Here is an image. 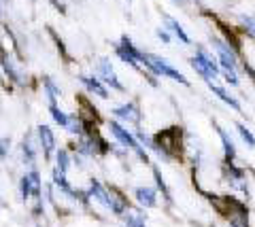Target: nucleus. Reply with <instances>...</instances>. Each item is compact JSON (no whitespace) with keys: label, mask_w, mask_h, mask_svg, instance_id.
<instances>
[{"label":"nucleus","mask_w":255,"mask_h":227,"mask_svg":"<svg viewBox=\"0 0 255 227\" xmlns=\"http://www.w3.org/2000/svg\"><path fill=\"white\" fill-rule=\"evenodd\" d=\"M119 219L124 221V227H147V213L140 206H130Z\"/></svg>","instance_id":"4be33fe9"},{"label":"nucleus","mask_w":255,"mask_h":227,"mask_svg":"<svg viewBox=\"0 0 255 227\" xmlns=\"http://www.w3.org/2000/svg\"><path fill=\"white\" fill-rule=\"evenodd\" d=\"M107 132H109L111 138H113L119 147L128 149V151H130L134 157H136V161L145 163V166H151V155L147 153V149L136 140L132 128H128V125L119 123V121H115V119H109V121H107Z\"/></svg>","instance_id":"7ed1b4c3"},{"label":"nucleus","mask_w":255,"mask_h":227,"mask_svg":"<svg viewBox=\"0 0 255 227\" xmlns=\"http://www.w3.org/2000/svg\"><path fill=\"white\" fill-rule=\"evenodd\" d=\"M234 130H236L238 138H241L243 143L247 145V149H255V134H253L249 128H247L243 121H236V123H234Z\"/></svg>","instance_id":"cd10ccee"},{"label":"nucleus","mask_w":255,"mask_h":227,"mask_svg":"<svg viewBox=\"0 0 255 227\" xmlns=\"http://www.w3.org/2000/svg\"><path fill=\"white\" fill-rule=\"evenodd\" d=\"M162 21H164V28L172 34V38H174V41H177L179 45H185V47H191V45H194V41H191L189 32H187L185 28H183V23H181L177 17H172L170 13H162Z\"/></svg>","instance_id":"6ab92c4d"},{"label":"nucleus","mask_w":255,"mask_h":227,"mask_svg":"<svg viewBox=\"0 0 255 227\" xmlns=\"http://www.w3.org/2000/svg\"><path fill=\"white\" fill-rule=\"evenodd\" d=\"M68 149H70L73 153L85 157L87 161L111 155V143H109L105 136H102V132H98V128H96V125H92V128L87 130L83 136L75 138V143L70 145Z\"/></svg>","instance_id":"f03ea898"},{"label":"nucleus","mask_w":255,"mask_h":227,"mask_svg":"<svg viewBox=\"0 0 255 227\" xmlns=\"http://www.w3.org/2000/svg\"><path fill=\"white\" fill-rule=\"evenodd\" d=\"M11 140H6V138H0V161L9 157V151H11Z\"/></svg>","instance_id":"7c9ffc66"},{"label":"nucleus","mask_w":255,"mask_h":227,"mask_svg":"<svg viewBox=\"0 0 255 227\" xmlns=\"http://www.w3.org/2000/svg\"><path fill=\"white\" fill-rule=\"evenodd\" d=\"M0 28H2V11H0Z\"/></svg>","instance_id":"72a5a7b5"},{"label":"nucleus","mask_w":255,"mask_h":227,"mask_svg":"<svg viewBox=\"0 0 255 227\" xmlns=\"http://www.w3.org/2000/svg\"><path fill=\"white\" fill-rule=\"evenodd\" d=\"M47 111H49V117H51V121L53 125H58V128H66V121H68V113L64 111V108L60 104H49L47 106Z\"/></svg>","instance_id":"a878e982"},{"label":"nucleus","mask_w":255,"mask_h":227,"mask_svg":"<svg viewBox=\"0 0 255 227\" xmlns=\"http://www.w3.org/2000/svg\"><path fill=\"white\" fill-rule=\"evenodd\" d=\"M128 2H132V0H128Z\"/></svg>","instance_id":"c9c22d12"},{"label":"nucleus","mask_w":255,"mask_h":227,"mask_svg":"<svg viewBox=\"0 0 255 227\" xmlns=\"http://www.w3.org/2000/svg\"><path fill=\"white\" fill-rule=\"evenodd\" d=\"M17 155H19V161L26 168H32V166H36V163H38V157H41V149H38L34 132H26V134L21 136L19 147H17Z\"/></svg>","instance_id":"ddd939ff"},{"label":"nucleus","mask_w":255,"mask_h":227,"mask_svg":"<svg viewBox=\"0 0 255 227\" xmlns=\"http://www.w3.org/2000/svg\"><path fill=\"white\" fill-rule=\"evenodd\" d=\"M213 128L217 132V138L221 143V151H223V161H236L238 157V147H236V140L230 132L223 128L219 121H213Z\"/></svg>","instance_id":"2eb2a0df"},{"label":"nucleus","mask_w":255,"mask_h":227,"mask_svg":"<svg viewBox=\"0 0 255 227\" xmlns=\"http://www.w3.org/2000/svg\"><path fill=\"white\" fill-rule=\"evenodd\" d=\"M87 195H90L92 204H98L100 208H105L109 213V204H111V195H109V187L98 181V178H90V183L85 187Z\"/></svg>","instance_id":"a211bd4d"},{"label":"nucleus","mask_w":255,"mask_h":227,"mask_svg":"<svg viewBox=\"0 0 255 227\" xmlns=\"http://www.w3.org/2000/svg\"><path fill=\"white\" fill-rule=\"evenodd\" d=\"M109 187V195H111V204H109V213L115 217H122L128 208H130V200L128 195L119 189L117 185H107Z\"/></svg>","instance_id":"aec40b11"},{"label":"nucleus","mask_w":255,"mask_h":227,"mask_svg":"<svg viewBox=\"0 0 255 227\" xmlns=\"http://www.w3.org/2000/svg\"><path fill=\"white\" fill-rule=\"evenodd\" d=\"M17 193L21 202H32V181L28 176V172H23L17 181Z\"/></svg>","instance_id":"bb28decb"},{"label":"nucleus","mask_w":255,"mask_h":227,"mask_svg":"<svg viewBox=\"0 0 255 227\" xmlns=\"http://www.w3.org/2000/svg\"><path fill=\"white\" fill-rule=\"evenodd\" d=\"M41 89H43V98L47 100V106L49 104H60L62 87L55 83L53 76H41Z\"/></svg>","instance_id":"412c9836"},{"label":"nucleus","mask_w":255,"mask_h":227,"mask_svg":"<svg viewBox=\"0 0 255 227\" xmlns=\"http://www.w3.org/2000/svg\"><path fill=\"white\" fill-rule=\"evenodd\" d=\"M221 176L234 191H241V193L249 191V176H247V168L238 166L236 161H223L221 163Z\"/></svg>","instance_id":"9b49d317"},{"label":"nucleus","mask_w":255,"mask_h":227,"mask_svg":"<svg viewBox=\"0 0 255 227\" xmlns=\"http://www.w3.org/2000/svg\"><path fill=\"white\" fill-rule=\"evenodd\" d=\"M77 81L81 83V87L90 93V96L98 98V100H109L111 98V89L96 75H77Z\"/></svg>","instance_id":"dca6fc26"},{"label":"nucleus","mask_w":255,"mask_h":227,"mask_svg":"<svg viewBox=\"0 0 255 227\" xmlns=\"http://www.w3.org/2000/svg\"><path fill=\"white\" fill-rule=\"evenodd\" d=\"M172 4H177V6H185L187 4V0H170Z\"/></svg>","instance_id":"473e14b6"},{"label":"nucleus","mask_w":255,"mask_h":227,"mask_svg":"<svg viewBox=\"0 0 255 227\" xmlns=\"http://www.w3.org/2000/svg\"><path fill=\"white\" fill-rule=\"evenodd\" d=\"M111 119L124 123V125H128V128H132V130L142 128V119H145V115H142L140 100L132 98V100H126V102H122V104H115L113 108H111Z\"/></svg>","instance_id":"6e6552de"},{"label":"nucleus","mask_w":255,"mask_h":227,"mask_svg":"<svg viewBox=\"0 0 255 227\" xmlns=\"http://www.w3.org/2000/svg\"><path fill=\"white\" fill-rule=\"evenodd\" d=\"M51 166L66 172V174L73 170V153H70L68 147H58V151H55L53 159H51Z\"/></svg>","instance_id":"b1692460"},{"label":"nucleus","mask_w":255,"mask_h":227,"mask_svg":"<svg viewBox=\"0 0 255 227\" xmlns=\"http://www.w3.org/2000/svg\"><path fill=\"white\" fill-rule=\"evenodd\" d=\"M155 38H157L159 43H164V45H170V43H174L172 34H170L166 28H155Z\"/></svg>","instance_id":"c756f323"},{"label":"nucleus","mask_w":255,"mask_h":227,"mask_svg":"<svg viewBox=\"0 0 255 227\" xmlns=\"http://www.w3.org/2000/svg\"><path fill=\"white\" fill-rule=\"evenodd\" d=\"M206 87H209V91L213 93L215 98L219 100L221 104H226L230 111H234V113H238V115H243L245 113V108H243V102L238 100L232 91H230L226 85H223L221 81H213V83H206Z\"/></svg>","instance_id":"4468645a"},{"label":"nucleus","mask_w":255,"mask_h":227,"mask_svg":"<svg viewBox=\"0 0 255 227\" xmlns=\"http://www.w3.org/2000/svg\"><path fill=\"white\" fill-rule=\"evenodd\" d=\"M238 30H241L247 38L255 41V15H251V13L238 15Z\"/></svg>","instance_id":"393cba45"},{"label":"nucleus","mask_w":255,"mask_h":227,"mask_svg":"<svg viewBox=\"0 0 255 227\" xmlns=\"http://www.w3.org/2000/svg\"><path fill=\"white\" fill-rule=\"evenodd\" d=\"M151 174H153V181H155V189L162 193V200L166 202L168 206H172V193H170V187L168 183H166V178L162 174V170H159V166H155V163H151Z\"/></svg>","instance_id":"5701e85b"},{"label":"nucleus","mask_w":255,"mask_h":227,"mask_svg":"<svg viewBox=\"0 0 255 227\" xmlns=\"http://www.w3.org/2000/svg\"><path fill=\"white\" fill-rule=\"evenodd\" d=\"M34 136H36V143H38V149H41V157L43 161L51 163L55 151H58V136L51 125L47 123H38L36 130H34Z\"/></svg>","instance_id":"f8f14e48"},{"label":"nucleus","mask_w":255,"mask_h":227,"mask_svg":"<svg viewBox=\"0 0 255 227\" xmlns=\"http://www.w3.org/2000/svg\"><path fill=\"white\" fill-rule=\"evenodd\" d=\"M181 128H170V130H159L155 134H151V147H149V155H153L155 159L164 161V163H172L179 161L183 155V145L181 140Z\"/></svg>","instance_id":"f257e3e1"},{"label":"nucleus","mask_w":255,"mask_h":227,"mask_svg":"<svg viewBox=\"0 0 255 227\" xmlns=\"http://www.w3.org/2000/svg\"><path fill=\"white\" fill-rule=\"evenodd\" d=\"M96 68V76L107 85V87L111 89V93H126L128 87H126V83L122 81V76L117 75V70H115V64L111 62V58H98V62L94 64Z\"/></svg>","instance_id":"9d476101"},{"label":"nucleus","mask_w":255,"mask_h":227,"mask_svg":"<svg viewBox=\"0 0 255 227\" xmlns=\"http://www.w3.org/2000/svg\"><path fill=\"white\" fill-rule=\"evenodd\" d=\"M189 64L196 70V75L204 81V85L213 83V81H219L221 68H219L217 56H215L213 49H209V47L196 45V51H194V56L189 58Z\"/></svg>","instance_id":"39448f33"},{"label":"nucleus","mask_w":255,"mask_h":227,"mask_svg":"<svg viewBox=\"0 0 255 227\" xmlns=\"http://www.w3.org/2000/svg\"><path fill=\"white\" fill-rule=\"evenodd\" d=\"M132 195H134L136 206L145 208V210H151V208L159 206V191L155 189L153 185H138V187H134Z\"/></svg>","instance_id":"f3484780"},{"label":"nucleus","mask_w":255,"mask_h":227,"mask_svg":"<svg viewBox=\"0 0 255 227\" xmlns=\"http://www.w3.org/2000/svg\"><path fill=\"white\" fill-rule=\"evenodd\" d=\"M49 2H51V4H53L55 9H58V11L62 13V15H66V4H64L62 0H49Z\"/></svg>","instance_id":"2f4dec72"},{"label":"nucleus","mask_w":255,"mask_h":227,"mask_svg":"<svg viewBox=\"0 0 255 227\" xmlns=\"http://www.w3.org/2000/svg\"><path fill=\"white\" fill-rule=\"evenodd\" d=\"M0 68H2L4 76L9 79L11 85L19 89H26L30 85V75L23 70V64L15 58V53L11 49H6V47L0 45Z\"/></svg>","instance_id":"423d86ee"},{"label":"nucleus","mask_w":255,"mask_h":227,"mask_svg":"<svg viewBox=\"0 0 255 227\" xmlns=\"http://www.w3.org/2000/svg\"><path fill=\"white\" fill-rule=\"evenodd\" d=\"M113 53L117 56V60L122 62V64H126L128 68L136 70L138 75L145 73V68H142V56H145V51L140 49V47L132 41L128 34H122L119 36V41L113 43Z\"/></svg>","instance_id":"0eeeda50"},{"label":"nucleus","mask_w":255,"mask_h":227,"mask_svg":"<svg viewBox=\"0 0 255 227\" xmlns=\"http://www.w3.org/2000/svg\"><path fill=\"white\" fill-rule=\"evenodd\" d=\"M0 213H2V200H0Z\"/></svg>","instance_id":"f704fd0d"},{"label":"nucleus","mask_w":255,"mask_h":227,"mask_svg":"<svg viewBox=\"0 0 255 227\" xmlns=\"http://www.w3.org/2000/svg\"><path fill=\"white\" fill-rule=\"evenodd\" d=\"M219 81H223L230 87H241V70H232V68H221L219 73Z\"/></svg>","instance_id":"c85d7f7f"},{"label":"nucleus","mask_w":255,"mask_h":227,"mask_svg":"<svg viewBox=\"0 0 255 227\" xmlns=\"http://www.w3.org/2000/svg\"><path fill=\"white\" fill-rule=\"evenodd\" d=\"M140 64H142V68H145V70H149L151 75H155L157 79H168L172 83L183 85V87H189V85H191V81L187 79V75L183 73V70H179L177 66L172 64V62H168L162 56H157V53L145 51Z\"/></svg>","instance_id":"20e7f679"},{"label":"nucleus","mask_w":255,"mask_h":227,"mask_svg":"<svg viewBox=\"0 0 255 227\" xmlns=\"http://www.w3.org/2000/svg\"><path fill=\"white\" fill-rule=\"evenodd\" d=\"M209 43H211L213 53L217 56L219 68H232V70H241L243 68V64H241V53H238L223 36L211 34L209 36Z\"/></svg>","instance_id":"1a4fd4ad"}]
</instances>
